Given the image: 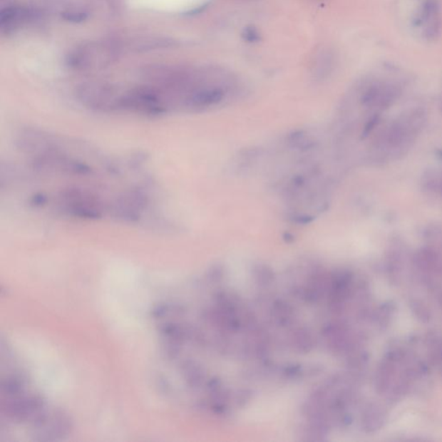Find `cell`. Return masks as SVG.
Masks as SVG:
<instances>
[{
	"mask_svg": "<svg viewBox=\"0 0 442 442\" xmlns=\"http://www.w3.org/2000/svg\"><path fill=\"white\" fill-rule=\"evenodd\" d=\"M426 120L424 110L416 108L400 114L379 134L376 150L384 162L399 158L406 154L419 136Z\"/></svg>",
	"mask_w": 442,
	"mask_h": 442,
	"instance_id": "obj_1",
	"label": "cell"
},
{
	"mask_svg": "<svg viewBox=\"0 0 442 442\" xmlns=\"http://www.w3.org/2000/svg\"><path fill=\"white\" fill-rule=\"evenodd\" d=\"M382 421L381 413L378 409H376L375 407H371L364 414L362 420L363 427L367 431H372L374 429H378L379 426H381Z\"/></svg>",
	"mask_w": 442,
	"mask_h": 442,
	"instance_id": "obj_9",
	"label": "cell"
},
{
	"mask_svg": "<svg viewBox=\"0 0 442 442\" xmlns=\"http://www.w3.org/2000/svg\"><path fill=\"white\" fill-rule=\"evenodd\" d=\"M293 311L292 307L288 302L277 301L273 305L272 315L278 324L286 326L293 320Z\"/></svg>",
	"mask_w": 442,
	"mask_h": 442,
	"instance_id": "obj_7",
	"label": "cell"
},
{
	"mask_svg": "<svg viewBox=\"0 0 442 442\" xmlns=\"http://www.w3.org/2000/svg\"><path fill=\"white\" fill-rule=\"evenodd\" d=\"M61 18L71 23H81L88 19L87 12L81 9H71L61 12Z\"/></svg>",
	"mask_w": 442,
	"mask_h": 442,
	"instance_id": "obj_11",
	"label": "cell"
},
{
	"mask_svg": "<svg viewBox=\"0 0 442 442\" xmlns=\"http://www.w3.org/2000/svg\"><path fill=\"white\" fill-rule=\"evenodd\" d=\"M118 48L106 42L80 45L67 56V64L76 71H91L109 66L117 60Z\"/></svg>",
	"mask_w": 442,
	"mask_h": 442,
	"instance_id": "obj_2",
	"label": "cell"
},
{
	"mask_svg": "<svg viewBox=\"0 0 442 442\" xmlns=\"http://www.w3.org/2000/svg\"><path fill=\"white\" fill-rule=\"evenodd\" d=\"M34 12L27 7L11 6L0 12V29L3 34H10L34 19Z\"/></svg>",
	"mask_w": 442,
	"mask_h": 442,
	"instance_id": "obj_4",
	"label": "cell"
},
{
	"mask_svg": "<svg viewBox=\"0 0 442 442\" xmlns=\"http://www.w3.org/2000/svg\"><path fill=\"white\" fill-rule=\"evenodd\" d=\"M292 341L294 349L298 354H309L314 349V341L313 335L305 327H300V329L294 330Z\"/></svg>",
	"mask_w": 442,
	"mask_h": 442,
	"instance_id": "obj_6",
	"label": "cell"
},
{
	"mask_svg": "<svg viewBox=\"0 0 442 442\" xmlns=\"http://www.w3.org/2000/svg\"><path fill=\"white\" fill-rule=\"evenodd\" d=\"M252 398V392L248 390H241L236 393L235 402L238 407L247 406Z\"/></svg>",
	"mask_w": 442,
	"mask_h": 442,
	"instance_id": "obj_13",
	"label": "cell"
},
{
	"mask_svg": "<svg viewBox=\"0 0 442 442\" xmlns=\"http://www.w3.org/2000/svg\"><path fill=\"white\" fill-rule=\"evenodd\" d=\"M414 26L421 38L427 42H435L442 31V17L440 4L436 0H425L416 11Z\"/></svg>",
	"mask_w": 442,
	"mask_h": 442,
	"instance_id": "obj_3",
	"label": "cell"
},
{
	"mask_svg": "<svg viewBox=\"0 0 442 442\" xmlns=\"http://www.w3.org/2000/svg\"><path fill=\"white\" fill-rule=\"evenodd\" d=\"M182 371L188 386L193 389L202 386L206 380V371L199 362L193 359L185 360L183 363Z\"/></svg>",
	"mask_w": 442,
	"mask_h": 442,
	"instance_id": "obj_5",
	"label": "cell"
},
{
	"mask_svg": "<svg viewBox=\"0 0 442 442\" xmlns=\"http://www.w3.org/2000/svg\"><path fill=\"white\" fill-rule=\"evenodd\" d=\"M253 277L257 284L263 287L272 284L276 278L272 269L264 264L257 265L253 269Z\"/></svg>",
	"mask_w": 442,
	"mask_h": 442,
	"instance_id": "obj_8",
	"label": "cell"
},
{
	"mask_svg": "<svg viewBox=\"0 0 442 442\" xmlns=\"http://www.w3.org/2000/svg\"><path fill=\"white\" fill-rule=\"evenodd\" d=\"M223 268L220 267V266H215V267L212 268L207 274L208 282L214 284H219V282L223 280Z\"/></svg>",
	"mask_w": 442,
	"mask_h": 442,
	"instance_id": "obj_14",
	"label": "cell"
},
{
	"mask_svg": "<svg viewBox=\"0 0 442 442\" xmlns=\"http://www.w3.org/2000/svg\"><path fill=\"white\" fill-rule=\"evenodd\" d=\"M425 187L442 196V170L429 171L424 180Z\"/></svg>",
	"mask_w": 442,
	"mask_h": 442,
	"instance_id": "obj_10",
	"label": "cell"
},
{
	"mask_svg": "<svg viewBox=\"0 0 442 442\" xmlns=\"http://www.w3.org/2000/svg\"><path fill=\"white\" fill-rule=\"evenodd\" d=\"M242 38L249 43H259L261 40V35L255 26H247L242 32Z\"/></svg>",
	"mask_w": 442,
	"mask_h": 442,
	"instance_id": "obj_12",
	"label": "cell"
}]
</instances>
